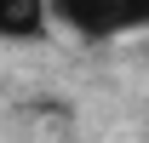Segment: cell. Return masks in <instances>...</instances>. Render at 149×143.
Returning <instances> with one entry per match:
<instances>
[{
    "instance_id": "cell-1",
    "label": "cell",
    "mask_w": 149,
    "mask_h": 143,
    "mask_svg": "<svg viewBox=\"0 0 149 143\" xmlns=\"http://www.w3.org/2000/svg\"><path fill=\"white\" fill-rule=\"evenodd\" d=\"M52 23L74 40L109 46L120 35H149V0H52Z\"/></svg>"
},
{
    "instance_id": "cell-2",
    "label": "cell",
    "mask_w": 149,
    "mask_h": 143,
    "mask_svg": "<svg viewBox=\"0 0 149 143\" xmlns=\"http://www.w3.org/2000/svg\"><path fill=\"white\" fill-rule=\"evenodd\" d=\"M52 23V0H0V35L6 40H35Z\"/></svg>"
}]
</instances>
